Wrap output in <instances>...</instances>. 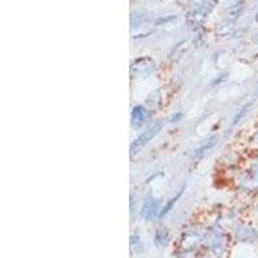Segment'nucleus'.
Here are the masks:
<instances>
[{
  "mask_svg": "<svg viewBox=\"0 0 258 258\" xmlns=\"http://www.w3.org/2000/svg\"><path fill=\"white\" fill-rule=\"evenodd\" d=\"M160 128H161V123H158L155 124V125L151 126V128L147 129L145 133H142V135L132 144V153H136V151H138V149H141L142 146H145V145H146L147 142H149L150 140H151V138H153L154 136L160 131Z\"/></svg>",
  "mask_w": 258,
  "mask_h": 258,
  "instance_id": "f257e3e1",
  "label": "nucleus"
},
{
  "mask_svg": "<svg viewBox=\"0 0 258 258\" xmlns=\"http://www.w3.org/2000/svg\"><path fill=\"white\" fill-rule=\"evenodd\" d=\"M146 110L144 107H141V106H137L132 111V119L136 123H142L146 119Z\"/></svg>",
  "mask_w": 258,
  "mask_h": 258,
  "instance_id": "f03ea898",
  "label": "nucleus"
},
{
  "mask_svg": "<svg viewBox=\"0 0 258 258\" xmlns=\"http://www.w3.org/2000/svg\"><path fill=\"white\" fill-rule=\"evenodd\" d=\"M156 214V208L154 206L153 202H147L144 206V209H142V217L147 218V220H151Z\"/></svg>",
  "mask_w": 258,
  "mask_h": 258,
  "instance_id": "7ed1b4c3",
  "label": "nucleus"
},
{
  "mask_svg": "<svg viewBox=\"0 0 258 258\" xmlns=\"http://www.w3.org/2000/svg\"><path fill=\"white\" fill-rule=\"evenodd\" d=\"M168 239H169V235H168L167 231L164 230H159L155 235V241L159 244V245H164L167 244Z\"/></svg>",
  "mask_w": 258,
  "mask_h": 258,
  "instance_id": "20e7f679",
  "label": "nucleus"
},
{
  "mask_svg": "<svg viewBox=\"0 0 258 258\" xmlns=\"http://www.w3.org/2000/svg\"><path fill=\"white\" fill-rule=\"evenodd\" d=\"M181 195H182V190L179 191L178 194H177V197L172 198V199H170L169 202L167 203V206H165L164 208H163V211H161V213H160V217H163V216H165V214H167L168 212H169L170 209H172V207H173V204H174V203L177 202V200L179 199V197H181Z\"/></svg>",
  "mask_w": 258,
  "mask_h": 258,
  "instance_id": "39448f33",
  "label": "nucleus"
},
{
  "mask_svg": "<svg viewBox=\"0 0 258 258\" xmlns=\"http://www.w3.org/2000/svg\"><path fill=\"white\" fill-rule=\"evenodd\" d=\"M179 4H182L183 7L186 6H198V4H202L203 0H177Z\"/></svg>",
  "mask_w": 258,
  "mask_h": 258,
  "instance_id": "423d86ee",
  "label": "nucleus"
},
{
  "mask_svg": "<svg viewBox=\"0 0 258 258\" xmlns=\"http://www.w3.org/2000/svg\"><path fill=\"white\" fill-rule=\"evenodd\" d=\"M246 109H248V106H245V107H243V110H241L240 112H239L238 115H236V116H235V120H234V124H236L238 123L239 120H240V117L243 116L244 114H245V111H246Z\"/></svg>",
  "mask_w": 258,
  "mask_h": 258,
  "instance_id": "0eeeda50",
  "label": "nucleus"
}]
</instances>
